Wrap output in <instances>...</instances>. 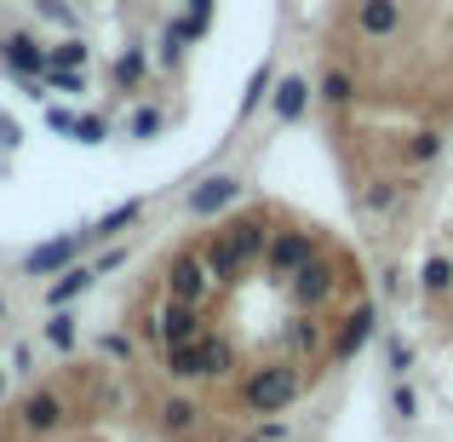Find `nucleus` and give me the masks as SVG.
Returning a JSON list of instances; mask_svg holds the SVG:
<instances>
[{
    "instance_id": "nucleus-18",
    "label": "nucleus",
    "mask_w": 453,
    "mask_h": 442,
    "mask_svg": "<svg viewBox=\"0 0 453 442\" xmlns=\"http://www.w3.org/2000/svg\"><path fill=\"white\" fill-rule=\"evenodd\" d=\"M196 420H201V408L189 397H166L161 402V431L166 437H189V431H196Z\"/></svg>"
},
{
    "instance_id": "nucleus-2",
    "label": "nucleus",
    "mask_w": 453,
    "mask_h": 442,
    "mask_svg": "<svg viewBox=\"0 0 453 442\" xmlns=\"http://www.w3.org/2000/svg\"><path fill=\"white\" fill-rule=\"evenodd\" d=\"M92 242V230H69V236H52V242L29 247L23 253V276H64L69 265H81V247Z\"/></svg>"
},
{
    "instance_id": "nucleus-44",
    "label": "nucleus",
    "mask_w": 453,
    "mask_h": 442,
    "mask_svg": "<svg viewBox=\"0 0 453 442\" xmlns=\"http://www.w3.org/2000/svg\"><path fill=\"white\" fill-rule=\"evenodd\" d=\"M247 442H258V437H247Z\"/></svg>"
},
{
    "instance_id": "nucleus-28",
    "label": "nucleus",
    "mask_w": 453,
    "mask_h": 442,
    "mask_svg": "<svg viewBox=\"0 0 453 442\" xmlns=\"http://www.w3.org/2000/svg\"><path fill=\"white\" fill-rule=\"evenodd\" d=\"M385 368H390L396 379H408V374H413V345L402 339V333H390V339H385Z\"/></svg>"
},
{
    "instance_id": "nucleus-34",
    "label": "nucleus",
    "mask_w": 453,
    "mask_h": 442,
    "mask_svg": "<svg viewBox=\"0 0 453 442\" xmlns=\"http://www.w3.org/2000/svg\"><path fill=\"white\" fill-rule=\"evenodd\" d=\"M35 12H41L46 23H64V29H75V6H69V0H35Z\"/></svg>"
},
{
    "instance_id": "nucleus-21",
    "label": "nucleus",
    "mask_w": 453,
    "mask_h": 442,
    "mask_svg": "<svg viewBox=\"0 0 453 442\" xmlns=\"http://www.w3.org/2000/svg\"><path fill=\"white\" fill-rule=\"evenodd\" d=\"M41 333H46V345H52L58 356H69V351H75V339H81V328H75V316H69V310H52Z\"/></svg>"
},
{
    "instance_id": "nucleus-3",
    "label": "nucleus",
    "mask_w": 453,
    "mask_h": 442,
    "mask_svg": "<svg viewBox=\"0 0 453 442\" xmlns=\"http://www.w3.org/2000/svg\"><path fill=\"white\" fill-rule=\"evenodd\" d=\"M310 259H316V236L310 230H276L265 247V276L270 282H288L293 270H304Z\"/></svg>"
},
{
    "instance_id": "nucleus-30",
    "label": "nucleus",
    "mask_w": 453,
    "mask_h": 442,
    "mask_svg": "<svg viewBox=\"0 0 453 442\" xmlns=\"http://www.w3.org/2000/svg\"><path fill=\"white\" fill-rule=\"evenodd\" d=\"M201 351H207V379H212V374H230V368H235V351H230L224 339H212V333H201Z\"/></svg>"
},
{
    "instance_id": "nucleus-41",
    "label": "nucleus",
    "mask_w": 453,
    "mask_h": 442,
    "mask_svg": "<svg viewBox=\"0 0 453 442\" xmlns=\"http://www.w3.org/2000/svg\"><path fill=\"white\" fill-rule=\"evenodd\" d=\"M379 288H385L390 299H396V293H402V265H390V270H385V282H379Z\"/></svg>"
},
{
    "instance_id": "nucleus-23",
    "label": "nucleus",
    "mask_w": 453,
    "mask_h": 442,
    "mask_svg": "<svg viewBox=\"0 0 453 442\" xmlns=\"http://www.w3.org/2000/svg\"><path fill=\"white\" fill-rule=\"evenodd\" d=\"M144 69H150V58H144V46H127L121 58H115V87H127L133 92L138 81H144Z\"/></svg>"
},
{
    "instance_id": "nucleus-4",
    "label": "nucleus",
    "mask_w": 453,
    "mask_h": 442,
    "mask_svg": "<svg viewBox=\"0 0 453 442\" xmlns=\"http://www.w3.org/2000/svg\"><path fill=\"white\" fill-rule=\"evenodd\" d=\"M235 201H242V178L235 173H212V178H201V184L184 196V213L189 219H219V213L235 207Z\"/></svg>"
},
{
    "instance_id": "nucleus-22",
    "label": "nucleus",
    "mask_w": 453,
    "mask_h": 442,
    "mask_svg": "<svg viewBox=\"0 0 453 442\" xmlns=\"http://www.w3.org/2000/svg\"><path fill=\"white\" fill-rule=\"evenodd\" d=\"M276 81H281V75H276V64H270V58H265V64L253 69V81H247V92H242V115H253L258 104H265L270 92H276Z\"/></svg>"
},
{
    "instance_id": "nucleus-17",
    "label": "nucleus",
    "mask_w": 453,
    "mask_h": 442,
    "mask_svg": "<svg viewBox=\"0 0 453 442\" xmlns=\"http://www.w3.org/2000/svg\"><path fill=\"white\" fill-rule=\"evenodd\" d=\"M316 98L327 104V110H344V104L356 98V75H350V69H344V64H333L327 75L316 81Z\"/></svg>"
},
{
    "instance_id": "nucleus-12",
    "label": "nucleus",
    "mask_w": 453,
    "mask_h": 442,
    "mask_svg": "<svg viewBox=\"0 0 453 442\" xmlns=\"http://www.w3.org/2000/svg\"><path fill=\"white\" fill-rule=\"evenodd\" d=\"M396 29H402V0H362V6H356V35L390 41Z\"/></svg>"
},
{
    "instance_id": "nucleus-9",
    "label": "nucleus",
    "mask_w": 453,
    "mask_h": 442,
    "mask_svg": "<svg viewBox=\"0 0 453 442\" xmlns=\"http://www.w3.org/2000/svg\"><path fill=\"white\" fill-rule=\"evenodd\" d=\"M224 236H230V247L242 253V265H265V247H270V224H265V213H242L235 224H224Z\"/></svg>"
},
{
    "instance_id": "nucleus-24",
    "label": "nucleus",
    "mask_w": 453,
    "mask_h": 442,
    "mask_svg": "<svg viewBox=\"0 0 453 442\" xmlns=\"http://www.w3.org/2000/svg\"><path fill=\"white\" fill-rule=\"evenodd\" d=\"M87 41L81 35H69V41H58V46H46V64H58V69H87Z\"/></svg>"
},
{
    "instance_id": "nucleus-20",
    "label": "nucleus",
    "mask_w": 453,
    "mask_h": 442,
    "mask_svg": "<svg viewBox=\"0 0 453 442\" xmlns=\"http://www.w3.org/2000/svg\"><path fill=\"white\" fill-rule=\"evenodd\" d=\"M138 213H144V201H121V207H110L98 224H92V242H115L127 224H138Z\"/></svg>"
},
{
    "instance_id": "nucleus-32",
    "label": "nucleus",
    "mask_w": 453,
    "mask_h": 442,
    "mask_svg": "<svg viewBox=\"0 0 453 442\" xmlns=\"http://www.w3.org/2000/svg\"><path fill=\"white\" fill-rule=\"evenodd\" d=\"M161 127H166V115H161V110H150V104H144V110H133V121H127V138H155Z\"/></svg>"
},
{
    "instance_id": "nucleus-19",
    "label": "nucleus",
    "mask_w": 453,
    "mask_h": 442,
    "mask_svg": "<svg viewBox=\"0 0 453 442\" xmlns=\"http://www.w3.org/2000/svg\"><path fill=\"white\" fill-rule=\"evenodd\" d=\"M402 201V184H390V178H373V184H362V196H356V207L373 213V219H385L390 207Z\"/></svg>"
},
{
    "instance_id": "nucleus-16",
    "label": "nucleus",
    "mask_w": 453,
    "mask_h": 442,
    "mask_svg": "<svg viewBox=\"0 0 453 442\" xmlns=\"http://www.w3.org/2000/svg\"><path fill=\"white\" fill-rule=\"evenodd\" d=\"M166 379H207V351H201V339L166 345Z\"/></svg>"
},
{
    "instance_id": "nucleus-35",
    "label": "nucleus",
    "mask_w": 453,
    "mask_h": 442,
    "mask_svg": "<svg viewBox=\"0 0 453 442\" xmlns=\"http://www.w3.org/2000/svg\"><path fill=\"white\" fill-rule=\"evenodd\" d=\"M46 127L64 138H75V110H58V104H46Z\"/></svg>"
},
{
    "instance_id": "nucleus-31",
    "label": "nucleus",
    "mask_w": 453,
    "mask_h": 442,
    "mask_svg": "<svg viewBox=\"0 0 453 442\" xmlns=\"http://www.w3.org/2000/svg\"><path fill=\"white\" fill-rule=\"evenodd\" d=\"M390 414H396V420H419V391H413L408 379L390 385Z\"/></svg>"
},
{
    "instance_id": "nucleus-36",
    "label": "nucleus",
    "mask_w": 453,
    "mask_h": 442,
    "mask_svg": "<svg viewBox=\"0 0 453 442\" xmlns=\"http://www.w3.org/2000/svg\"><path fill=\"white\" fill-rule=\"evenodd\" d=\"M104 356L127 362V356H133V339H127V333H104Z\"/></svg>"
},
{
    "instance_id": "nucleus-11",
    "label": "nucleus",
    "mask_w": 453,
    "mask_h": 442,
    "mask_svg": "<svg viewBox=\"0 0 453 442\" xmlns=\"http://www.w3.org/2000/svg\"><path fill=\"white\" fill-rule=\"evenodd\" d=\"M155 328H161V345H189V339H201V310L196 305H178V299H166L161 310H155Z\"/></svg>"
},
{
    "instance_id": "nucleus-5",
    "label": "nucleus",
    "mask_w": 453,
    "mask_h": 442,
    "mask_svg": "<svg viewBox=\"0 0 453 442\" xmlns=\"http://www.w3.org/2000/svg\"><path fill=\"white\" fill-rule=\"evenodd\" d=\"M207 293H212V276H207V265H201V253H178L173 265H166V299H178V305H207Z\"/></svg>"
},
{
    "instance_id": "nucleus-38",
    "label": "nucleus",
    "mask_w": 453,
    "mask_h": 442,
    "mask_svg": "<svg viewBox=\"0 0 453 442\" xmlns=\"http://www.w3.org/2000/svg\"><path fill=\"white\" fill-rule=\"evenodd\" d=\"M23 144V127L18 121H6V115H0V150H18Z\"/></svg>"
},
{
    "instance_id": "nucleus-7",
    "label": "nucleus",
    "mask_w": 453,
    "mask_h": 442,
    "mask_svg": "<svg viewBox=\"0 0 453 442\" xmlns=\"http://www.w3.org/2000/svg\"><path fill=\"white\" fill-rule=\"evenodd\" d=\"M333 288H339V276H333V270L321 265V259H310L304 270H293V276H288V293H293V305H299V310H310V316H316V310L333 299Z\"/></svg>"
},
{
    "instance_id": "nucleus-27",
    "label": "nucleus",
    "mask_w": 453,
    "mask_h": 442,
    "mask_svg": "<svg viewBox=\"0 0 453 442\" xmlns=\"http://www.w3.org/2000/svg\"><path fill=\"white\" fill-rule=\"evenodd\" d=\"M46 87L52 92H69V98H81V92H87V69H58V64H46Z\"/></svg>"
},
{
    "instance_id": "nucleus-39",
    "label": "nucleus",
    "mask_w": 453,
    "mask_h": 442,
    "mask_svg": "<svg viewBox=\"0 0 453 442\" xmlns=\"http://www.w3.org/2000/svg\"><path fill=\"white\" fill-rule=\"evenodd\" d=\"M121 265H127V247H110V253H104L92 270H98V276H110V270H121Z\"/></svg>"
},
{
    "instance_id": "nucleus-33",
    "label": "nucleus",
    "mask_w": 453,
    "mask_h": 442,
    "mask_svg": "<svg viewBox=\"0 0 453 442\" xmlns=\"http://www.w3.org/2000/svg\"><path fill=\"white\" fill-rule=\"evenodd\" d=\"M104 138H110L104 115H75V144H104Z\"/></svg>"
},
{
    "instance_id": "nucleus-15",
    "label": "nucleus",
    "mask_w": 453,
    "mask_h": 442,
    "mask_svg": "<svg viewBox=\"0 0 453 442\" xmlns=\"http://www.w3.org/2000/svg\"><path fill=\"white\" fill-rule=\"evenodd\" d=\"M92 282H98V270H92V265H69L58 282H46V310H69L81 293L92 288Z\"/></svg>"
},
{
    "instance_id": "nucleus-29",
    "label": "nucleus",
    "mask_w": 453,
    "mask_h": 442,
    "mask_svg": "<svg viewBox=\"0 0 453 442\" xmlns=\"http://www.w3.org/2000/svg\"><path fill=\"white\" fill-rule=\"evenodd\" d=\"M436 155H442V133H431V127H425V133L408 138V161H413V167H431Z\"/></svg>"
},
{
    "instance_id": "nucleus-1",
    "label": "nucleus",
    "mask_w": 453,
    "mask_h": 442,
    "mask_svg": "<svg viewBox=\"0 0 453 442\" xmlns=\"http://www.w3.org/2000/svg\"><path fill=\"white\" fill-rule=\"evenodd\" d=\"M299 391H304V379H299V368L293 362H270V368H253V374L242 379V402L253 414H288L293 402H299Z\"/></svg>"
},
{
    "instance_id": "nucleus-40",
    "label": "nucleus",
    "mask_w": 453,
    "mask_h": 442,
    "mask_svg": "<svg viewBox=\"0 0 453 442\" xmlns=\"http://www.w3.org/2000/svg\"><path fill=\"white\" fill-rule=\"evenodd\" d=\"M258 442H288V425H281V420H265V425H258Z\"/></svg>"
},
{
    "instance_id": "nucleus-26",
    "label": "nucleus",
    "mask_w": 453,
    "mask_h": 442,
    "mask_svg": "<svg viewBox=\"0 0 453 442\" xmlns=\"http://www.w3.org/2000/svg\"><path fill=\"white\" fill-rule=\"evenodd\" d=\"M288 345H293V356H316V351H321V322L299 316V322L288 328Z\"/></svg>"
},
{
    "instance_id": "nucleus-13",
    "label": "nucleus",
    "mask_w": 453,
    "mask_h": 442,
    "mask_svg": "<svg viewBox=\"0 0 453 442\" xmlns=\"http://www.w3.org/2000/svg\"><path fill=\"white\" fill-rule=\"evenodd\" d=\"M310 75H281L276 81V92H270V110H276V121L281 127H293V121H304V110H310Z\"/></svg>"
},
{
    "instance_id": "nucleus-8",
    "label": "nucleus",
    "mask_w": 453,
    "mask_h": 442,
    "mask_svg": "<svg viewBox=\"0 0 453 442\" xmlns=\"http://www.w3.org/2000/svg\"><path fill=\"white\" fill-rule=\"evenodd\" d=\"M0 64L12 69L18 81H41L46 75V46L35 41V35H0Z\"/></svg>"
},
{
    "instance_id": "nucleus-14",
    "label": "nucleus",
    "mask_w": 453,
    "mask_h": 442,
    "mask_svg": "<svg viewBox=\"0 0 453 442\" xmlns=\"http://www.w3.org/2000/svg\"><path fill=\"white\" fill-rule=\"evenodd\" d=\"M201 265H207V276H212V288H230V282H242V253H235V247H230V236H212V242L207 247H201Z\"/></svg>"
},
{
    "instance_id": "nucleus-25",
    "label": "nucleus",
    "mask_w": 453,
    "mask_h": 442,
    "mask_svg": "<svg viewBox=\"0 0 453 442\" xmlns=\"http://www.w3.org/2000/svg\"><path fill=\"white\" fill-rule=\"evenodd\" d=\"M419 288H425V293H448V288H453V259H442V253H431V259H425Z\"/></svg>"
},
{
    "instance_id": "nucleus-37",
    "label": "nucleus",
    "mask_w": 453,
    "mask_h": 442,
    "mask_svg": "<svg viewBox=\"0 0 453 442\" xmlns=\"http://www.w3.org/2000/svg\"><path fill=\"white\" fill-rule=\"evenodd\" d=\"M212 6H219V0H189V12H184V18L196 23V29H212Z\"/></svg>"
},
{
    "instance_id": "nucleus-6",
    "label": "nucleus",
    "mask_w": 453,
    "mask_h": 442,
    "mask_svg": "<svg viewBox=\"0 0 453 442\" xmlns=\"http://www.w3.org/2000/svg\"><path fill=\"white\" fill-rule=\"evenodd\" d=\"M373 333H379V305H373V299H362V305H356L350 316L339 322V339H333V362H356V356L373 345Z\"/></svg>"
},
{
    "instance_id": "nucleus-43",
    "label": "nucleus",
    "mask_w": 453,
    "mask_h": 442,
    "mask_svg": "<svg viewBox=\"0 0 453 442\" xmlns=\"http://www.w3.org/2000/svg\"><path fill=\"white\" fill-rule=\"evenodd\" d=\"M0 316H6V299H0Z\"/></svg>"
},
{
    "instance_id": "nucleus-10",
    "label": "nucleus",
    "mask_w": 453,
    "mask_h": 442,
    "mask_svg": "<svg viewBox=\"0 0 453 442\" xmlns=\"http://www.w3.org/2000/svg\"><path fill=\"white\" fill-rule=\"evenodd\" d=\"M64 397H58V391H29V397H23V408H18V420H23V431L29 437H52L58 425H64Z\"/></svg>"
},
{
    "instance_id": "nucleus-42",
    "label": "nucleus",
    "mask_w": 453,
    "mask_h": 442,
    "mask_svg": "<svg viewBox=\"0 0 453 442\" xmlns=\"http://www.w3.org/2000/svg\"><path fill=\"white\" fill-rule=\"evenodd\" d=\"M6 391H12V379H6V368H0V402H6Z\"/></svg>"
}]
</instances>
